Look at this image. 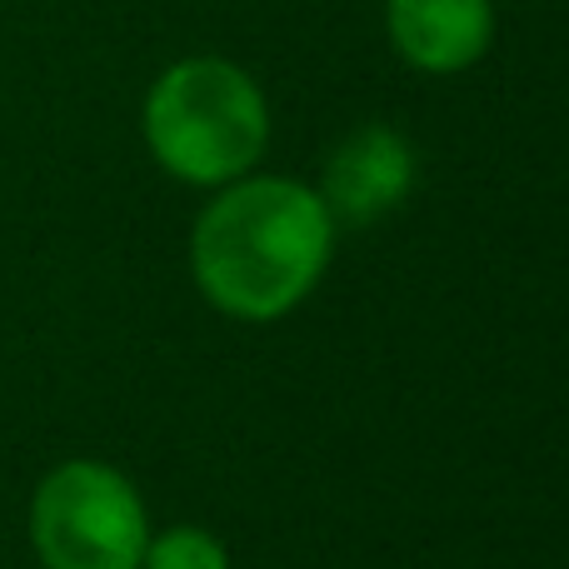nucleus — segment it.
Instances as JSON below:
<instances>
[{
  "mask_svg": "<svg viewBox=\"0 0 569 569\" xmlns=\"http://www.w3.org/2000/svg\"><path fill=\"white\" fill-rule=\"evenodd\" d=\"M390 40L425 76L470 70L495 40L490 0H385Z\"/></svg>",
  "mask_w": 569,
  "mask_h": 569,
  "instance_id": "39448f33",
  "label": "nucleus"
},
{
  "mask_svg": "<svg viewBox=\"0 0 569 569\" xmlns=\"http://www.w3.org/2000/svg\"><path fill=\"white\" fill-rule=\"evenodd\" d=\"M140 569H230V560L216 535L186 525V530H166L160 540H150Z\"/></svg>",
  "mask_w": 569,
  "mask_h": 569,
  "instance_id": "423d86ee",
  "label": "nucleus"
},
{
  "mask_svg": "<svg viewBox=\"0 0 569 569\" xmlns=\"http://www.w3.org/2000/svg\"><path fill=\"white\" fill-rule=\"evenodd\" d=\"M415 186V150L400 130L390 126H360L335 146L325 160L320 206L330 210L335 226H370L390 216Z\"/></svg>",
  "mask_w": 569,
  "mask_h": 569,
  "instance_id": "20e7f679",
  "label": "nucleus"
},
{
  "mask_svg": "<svg viewBox=\"0 0 569 569\" xmlns=\"http://www.w3.org/2000/svg\"><path fill=\"white\" fill-rule=\"evenodd\" d=\"M335 220L295 180H240L210 200L190 240L196 280L236 320H276L315 290L330 260Z\"/></svg>",
  "mask_w": 569,
  "mask_h": 569,
  "instance_id": "f257e3e1",
  "label": "nucleus"
},
{
  "mask_svg": "<svg viewBox=\"0 0 569 569\" xmlns=\"http://www.w3.org/2000/svg\"><path fill=\"white\" fill-rule=\"evenodd\" d=\"M30 540L46 569H140L150 545L146 505L120 470L70 460L40 480Z\"/></svg>",
  "mask_w": 569,
  "mask_h": 569,
  "instance_id": "7ed1b4c3",
  "label": "nucleus"
},
{
  "mask_svg": "<svg viewBox=\"0 0 569 569\" xmlns=\"http://www.w3.org/2000/svg\"><path fill=\"white\" fill-rule=\"evenodd\" d=\"M146 146L190 186H230L260 160L270 110L260 86L220 56H190L160 70L146 96Z\"/></svg>",
  "mask_w": 569,
  "mask_h": 569,
  "instance_id": "f03ea898",
  "label": "nucleus"
}]
</instances>
